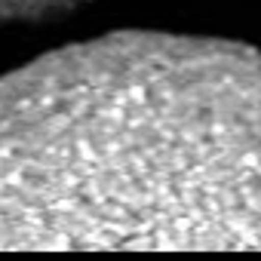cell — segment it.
I'll list each match as a JSON object with an SVG mask.
<instances>
[{
  "instance_id": "cell-1",
  "label": "cell",
  "mask_w": 261,
  "mask_h": 261,
  "mask_svg": "<svg viewBox=\"0 0 261 261\" xmlns=\"http://www.w3.org/2000/svg\"><path fill=\"white\" fill-rule=\"evenodd\" d=\"M0 249H261V53L126 31L4 74Z\"/></svg>"
},
{
  "instance_id": "cell-2",
  "label": "cell",
  "mask_w": 261,
  "mask_h": 261,
  "mask_svg": "<svg viewBox=\"0 0 261 261\" xmlns=\"http://www.w3.org/2000/svg\"><path fill=\"white\" fill-rule=\"evenodd\" d=\"M86 0H0V25L10 22H43L62 13H71Z\"/></svg>"
}]
</instances>
